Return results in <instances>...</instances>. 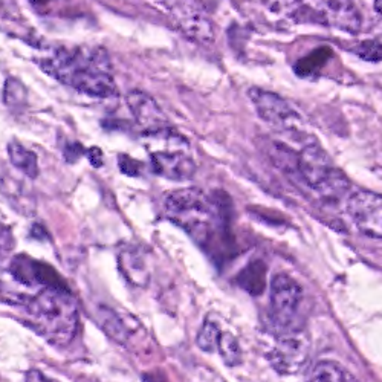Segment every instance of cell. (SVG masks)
I'll return each mask as SVG.
<instances>
[{"mask_svg": "<svg viewBox=\"0 0 382 382\" xmlns=\"http://www.w3.org/2000/svg\"><path fill=\"white\" fill-rule=\"evenodd\" d=\"M86 158L91 162V166L95 168H100L104 164V158H103V152L98 147H91L86 150Z\"/></svg>", "mask_w": 382, "mask_h": 382, "instance_id": "obj_28", "label": "cell"}, {"mask_svg": "<svg viewBox=\"0 0 382 382\" xmlns=\"http://www.w3.org/2000/svg\"><path fill=\"white\" fill-rule=\"evenodd\" d=\"M42 68L63 85L94 98H110L118 92L109 54L100 46L59 47L45 57Z\"/></svg>", "mask_w": 382, "mask_h": 382, "instance_id": "obj_1", "label": "cell"}, {"mask_svg": "<svg viewBox=\"0 0 382 382\" xmlns=\"http://www.w3.org/2000/svg\"><path fill=\"white\" fill-rule=\"evenodd\" d=\"M217 352L228 367H237L242 362L240 344L231 332H221V337L217 341Z\"/></svg>", "mask_w": 382, "mask_h": 382, "instance_id": "obj_20", "label": "cell"}, {"mask_svg": "<svg viewBox=\"0 0 382 382\" xmlns=\"http://www.w3.org/2000/svg\"><path fill=\"white\" fill-rule=\"evenodd\" d=\"M294 19L320 23L352 36L362 28V14L356 0H297Z\"/></svg>", "mask_w": 382, "mask_h": 382, "instance_id": "obj_6", "label": "cell"}, {"mask_svg": "<svg viewBox=\"0 0 382 382\" xmlns=\"http://www.w3.org/2000/svg\"><path fill=\"white\" fill-rule=\"evenodd\" d=\"M251 103L254 104L257 115L265 123L280 132L304 133V119L294 105L279 94L265 91L262 87H251L248 91Z\"/></svg>", "mask_w": 382, "mask_h": 382, "instance_id": "obj_7", "label": "cell"}, {"mask_svg": "<svg viewBox=\"0 0 382 382\" xmlns=\"http://www.w3.org/2000/svg\"><path fill=\"white\" fill-rule=\"evenodd\" d=\"M311 337L303 329L281 330L277 343L266 355L271 367L283 376L302 372L311 356Z\"/></svg>", "mask_w": 382, "mask_h": 382, "instance_id": "obj_8", "label": "cell"}, {"mask_svg": "<svg viewBox=\"0 0 382 382\" xmlns=\"http://www.w3.org/2000/svg\"><path fill=\"white\" fill-rule=\"evenodd\" d=\"M168 8L176 25L186 38L202 46L214 42L216 31L213 22L196 0H168Z\"/></svg>", "mask_w": 382, "mask_h": 382, "instance_id": "obj_10", "label": "cell"}, {"mask_svg": "<svg viewBox=\"0 0 382 382\" xmlns=\"http://www.w3.org/2000/svg\"><path fill=\"white\" fill-rule=\"evenodd\" d=\"M142 136L154 175L170 181H184L196 173L190 142L173 126L145 132Z\"/></svg>", "mask_w": 382, "mask_h": 382, "instance_id": "obj_4", "label": "cell"}, {"mask_svg": "<svg viewBox=\"0 0 382 382\" xmlns=\"http://www.w3.org/2000/svg\"><path fill=\"white\" fill-rule=\"evenodd\" d=\"M260 3L275 15H288L292 19L297 11V0H260Z\"/></svg>", "mask_w": 382, "mask_h": 382, "instance_id": "obj_24", "label": "cell"}, {"mask_svg": "<svg viewBox=\"0 0 382 382\" xmlns=\"http://www.w3.org/2000/svg\"><path fill=\"white\" fill-rule=\"evenodd\" d=\"M13 247H14V239L10 228L5 226L3 223H0V262H2V258L6 256V253H10Z\"/></svg>", "mask_w": 382, "mask_h": 382, "instance_id": "obj_26", "label": "cell"}, {"mask_svg": "<svg viewBox=\"0 0 382 382\" xmlns=\"http://www.w3.org/2000/svg\"><path fill=\"white\" fill-rule=\"evenodd\" d=\"M347 214L364 235L381 239L382 234V199L373 191H355L347 200Z\"/></svg>", "mask_w": 382, "mask_h": 382, "instance_id": "obj_11", "label": "cell"}, {"mask_svg": "<svg viewBox=\"0 0 382 382\" xmlns=\"http://www.w3.org/2000/svg\"><path fill=\"white\" fill-rule=\"evenodd\" d=\"M219 337H221V328H219V324L216 321L208 318L205 320L204 326L200 328L198 333L196 344L200 351H204L207 353H214L217 352Z\"/></svg>", "mask_w": 382, "mask_h": 382, "instance_id": "obj_21", "label": "cell"}, {"mask_svg": "<svg viewBox=\"0 0 382 382\" xmlns=\"http://www.w3.org/2000/svg\"><path fill=\"white\" fill-rule=\"evenodd\" d=\"M297 181L326 200H337L351 190V181L335 167L318 142H306L297 154Z\"/></svg>", "mask_w": 382, "mask_h": 382, "instance_id": "obj_5", "label": "cell"}, {"mask_svg": "<svg viewBox=\"0 0 382 382\" xmlns=\"http://www.w3.org/2000/svg\"><path fill=\"white\" fill-rule=\"evenodd\" d=\"M167 217L191 235V239L207 251L222 242L228 231L225 207L217 196H208L200 189H184L166 199Z\"/></svg>", "mask_w": 382, "mask_h": 382, "instance_id": "obj_2", "label": "cell"}, {"mask_svg": "<svg viewBox=\"0 0 382 382\" xmlns=\"http://www.w3.org/2000/svg\"><path fill=\"white\" fill-rule=\"evenodd\" d=\"M307 381L312 382H351L356 378L343 365L335 361H318L307 373Z\"/></svg>", "mask_w": 382, "mask_h": 382, "instance_id": "obj_17", "label": "cell"}, {"mask_svg": "<svg viewBox=\"0 0 382 382\" xmlns=\"http://www.w3.org/2000/svg\"><path fill=\"white\" fill-rule=\"evenodd\" d=\"M95 318L96 323L100 324V328L104 330L105 335L110 339H113L121 346H127L130 339V330L117 311H113L109 306L101 304L96 309Z\"/></svg>", "mask_w": 382, "mask_h": 382, "instance_id": "obj_15", "label": "cell"}, {"mask_svg": "<svg viewBox=\"0 0 382 382\" xmlns=\"http://www.w3.org/2000/svg\"><path fill=\"white\" fill-rule=\"evenodd\" d=\"M118 167H119L121 172L130 177H140L144 172L142 162L130 158L128 154H118Z\"/></svg>", "mask_w": 382, "mask_h": 382, "instance_id": "obj_25", "label": "cell"}, {"mask_svg": "<svg viewBox=\"0 0 382 382\" xmlns=\"http://www.w3.org/2000/svg\"><path fill=\"white\" fill-rule=\"evenodd\" d=\"M353 52L360 59L370 63H379L382 59V47L379 40H365V42L356 45Z\"/></svg>", "mask_w": 382, "mask_h": 382, "instance_id": "obj_23", "label": "cell"}, {"mask_svg": "<svg viewBox=\"0 0 382 382\" xmlns=\"http://www.w3.org/2000/svg\"><path fill=\"white\" fill-rule=\"evenodd\" d=\"M266 275L267 267L263 260L256 258L249 262L237 275L239 286L248 292L249 295L258 297L262 295L266 289Z\"/></svg>", "mask_w": 382, "mask_h": 382, "instance_id": "obj_16", "label": "cell"}, {"mask_svg": "<svg viewBox=\"0 0 382 382\" xmlns=\"http://www.w3.org/2000/svg\"><path fill=\"white\" fill-rule=\"evenodd\" d=\"M27 381H51V379H47L45 378L42 373L34 370V372H28L27 373Z\"/></svg>", "mask_w": 382, "mask_h": 382, "instance_id": "obj_29", "label": "cell"}, {"mask_svg": "<svg viewBox=\"0 0 382 382\" xmlns=\"http://www.w3.org/2000/svg\"><path fill=\"white\" fill-rule=\"evenodd\" d=\"M118 267L123 277L135 288H147L152 272L144 253L140 248H127L118 254Z\"/></svg>", "mask_w": 382, "mask_h": 382, "instance_id": "obj_14", "label": "cell"}, {"mask_svg": "<svg viewBox=\"0 0 382 382\" xmlns=\"http://www.w3.org/2000/svg\"><path fill=\"white\" fill-rule=\"evenodd\" d=\"M29 326L55 347L68 346L78 330V309L69 288L43 286L23 300Z\"/></svg>", "mask_w": 382, "mask_h": 382, "instance_id": "obj_3", "label": "cell"}, {"mask_svg": "<svg viewBox=\"0 0 382 382\" xmlns=\"http://www.w3.org/2000/svg\"><path fill=\"white\" fill-rule=\"evenodd\" d=\"M8 154H10L11 164L17 167L28 177L36 179L38 176V161L34 152L23 147L22 144L11 142L8 145Z\"/></svg>", "mask_w": 382, "mask_h": 382, "instance_id": "obj_19", "label": "cell"}, {"mask_svg": "<svg viewBox=\"0 0 382 382\" xmlns=\"http://www.w3.org/2000/svg\"><path fill=\"white\" fill-rule=\"evenodd\" d=\"M126 101L136 124L142 128V133L172 126L166 112L161 109V105L152 95L142 91H132L127 94Z\"/></svg>", "mask_w": 382, "mask_h": 382, "instance_id": "obj_12", "label": "cell"}, {"mask_svg": "<svg viewBox=\"0 0 382 382\" xmlns=\"http://www.w3.org/2000/svg\"><path fill=\"white\" fill-rule=\"evenodd\" d=\"M40 2H50V0H40Z\"/></svg>", "mask_w": 382, "mask_h": 382, "instance_id": "obj_31", "label": "cell"}, {"mask_svg": "<svg viewBox=\"0 0 382 382\" xmlns=\"http://www.w3.org/2000/svg\"><path fill=\"white\" fill-rule=\"evenodd\" d=\"M11 274L15 280L27 286H64L60 275L50 265L40 263L28 256H20L13 260Z\"/></svg>", "mask_w": 382, "mask_h": 382, "instance_id": "obj_13", "label": "cell"}, {"mask_svg": "<svg viewBox=\"0 0 382 382\" xmlns=\"http://www.w3.org/2000/svg\"><path fill=\"white\" fill-rule=\"evenodd\" d=\"M86 153L85 147L80 142H69L66 145V149H64V156L69 162H75L80 156H83Z\"/></svg>", "mask_w": 382, "mask_h": 382, "instance_id": "obj_27", "label": "cell"}, {"mask_svg": "<svg viewBox=\"0 0 382 382\" xmlns=\"http://www.w3.org/2000/svg\"><path fill=\"white\" fill-rule=\"evenodd\" d=\"M332 57L330 47L321 46L318 50L312 51L311 54H307L303 59H300L294 64V71L298 77L302 78H309L318 74V72L326 66L329 59Z\"/></svg>", "mask_w": 382, "mask_h": 382, "instance_id": "obj_18", "label": "cell"}, {"mask_svg": "<svg viewBox=\"0 0 382 382\" xmlns=\"http://www.w3.org/2000/svg\"><path fill=\"white\" fill-rule=\"evenodd\" d=\"M3 101L10 108H22L27 103V89L19 80H6L3 89Z\"/></svg>", "mask_w": 382, "mask_h": 382, "instance_id": "obj_22", "label": "cell"}, {"mask_svg": "<svg viewBox=\"0 0 382 382\" xmlns=\"http://www.w3.org/2000/svg\"><path fill=\"white\" fill-rule=\"evenodd\" d=\"M375 11L381 13V0H375Z\"/></svg>", "mask_w": 382, "mask_h": 382, "instance_id": "obj_30", "label": "cell"}, {"mask_svg": "<svg viewBox=\"0 0 382 382\" xmlns=\"http://www.w3.org/2000/svg\"><path fill=\"white\" fill-rule=\"evenodd\" d=\"M303 303V288L289 274L274 275L270 286L271 321L275 329L286 330L297 318Z\"/></svg>", "mask_w": 382, "mask_h": 382, "instance_id": "obj_9", "label": "cell"}]
</instances>
